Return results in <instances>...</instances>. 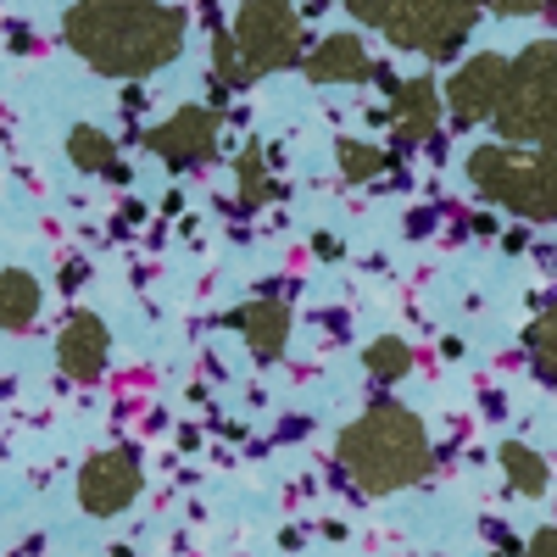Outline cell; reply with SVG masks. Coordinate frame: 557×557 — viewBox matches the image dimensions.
I'll return each mask as SVG.
<instances>
[{"label": "cell", "mask_w": 557, "mask_h": 557, "mask_svg": "<svg viewBox=\"0 0 557 557\" xmlns=\"http://www.w3.org/2000/svg\"><path fill=\"white\" fill-rule=\"evenodd\" d=\"M184 17L168 0H73L62 17L67 51L107 78H146L184 51Z\"/></svg>", "instance_id": "cell-1"}, {"label": "cell", "mask_w": 557, "mask_h": 557, "mask_svg": "<svg viewBox=\"0 0 557 557\" xmlns=\"http://www.w3.org/2000/svg\"><path fill=\"white\" fill-rule=\"evenodd\" d=\"M335 451H341V469L368 496L407 491L430 474V435L418 424V412H407L396 401H374L362 418H351Z\"/></svg>", "instance_id": "cell-2"}, {"label": "cell", "mask_w": 557, "mask_h": 557, "mask_svg": "<svg viewBox=\"0 0 557 557\" xmlns=\"http://www.w3.org/2000/svg\"><path fill=\"white\" fill-rule=\"evenodd\" d=\"M491 123L502 134V146L557 151V39H535L513 57Z\"/></svg>", "instance_id": "cell-3"}, {"label": "cell", "mask_w": 557, "mask_h": 557, "mask_svg": "<svg viewBox=\"0 0 557 557\" xmlns=\"http://www.w3.org/2000/svg\"><path fill=\"white\" fill-rule=\"evenodd\" d=\"M469 184L507 207V212H519L530 223H552L557 218V151H530V146H480L469 151Z\"/></svg>", "instance_id": "cell-4"}, {"label": "cell", "mask_w": 557, "mask_h": 557, "mask_svg": "<svg viewBox=\"0 0 557 557\" xmlns=\"http://www.w3.org/2000/svg\"><path fill=\"white\" fill-rule=\"evenodd\" d=\"M228 39H235V51H240L251 78L285 73V67H296L307 57L301 51V17H296L290 0H240Z\"/></svg>", "instance_id": "cell-5"}, {"label": "cell", "mask_w": 557, "mask_h": 557, "mask_svg": "<svg viewBox=\"0 0 557 557\" xmlns=\"http://www.w3.org/2000/svg\"><path fill=\"white\" fill-rule=\"evenodd\" d=\"M480 7L485 0H418V12L407 23H396L385 39L396 45V51H418L430 62H446V57L462 51V39L474 34Z\"/></svg>", "instance_id": "cell-6"}, {"label": "cell", "mask_w": 557, "mask_h": 557, "mask_svg": "<svg viewBox=\"0 0 557 557\" xmlns=\"http://www.w3.org/2000/svg\"><path fill=\"white\" fill-rule=\"evenodd\" d=\"M146 491V469L128 446H112V451H96L78 469V507L89 519H117L123 507H134V496Z\"/></svg>", "instance_id": "cell-7"}, {"label": "cell", "mask_w": 557, "mask_h": 557, "mask_svg": "<svg viewBox=\"0 0 557 557\" xmlns=\"http://www.w3.org/2000/svg\"><path fill=\"white\" fill-rule=\"evenodd\" d=\"M507 57H496V51H480V57H469L451 78H446V89H441V101H446V112L457 117V123H485V117H496V107H502V89H507Z\"/></svg>", "instance_id": "cell-8"}, {"label": "cell", "mask_w": 557, "mask_h": 557, "mask_svg": "<svg viewBox=\"0 0 557 557\" xmlns=\"http://www.w3.org/2000/svg\"><path fill=\"white\" fill-rule=\"evenodd\" d=\"M218 112L212 107H178L173 117H162L151 134H146V151L162 157L168 168H196V162H212L218 151Z\"/></svg>", "instance_id": "cell-9"}, {"label": "cell", "mask_w": 557, "mask_h": 557, "mask_svg": "<svg viewBox=\"0 0 557 557\" xmlns=\"http://www.w3.org/2000/svg\"><path fill=\"white\" fill-rule=\"evenodd\" d=\"M107 351H112V335H107V323L96 312H73L62 323V335H57V368H62L67 380H78V385L101 380Z\"/></svg>", "instance_id": "cell-10"}, {"label": "cell", "mask_w": 557, "mask_h": 557, "mask_svg": "<svg viewBox=\"0 0 557 557\" xmlns=\"http://www.w3.org/2000/svg\"><path fill=\"white\" fill-rule=\"evenodd\" d=\"M301 73L312 84H368L380 67H374V57H368V45L357 34H330L301 57Z\"/></svg>", "instance_id": "cell-11"}, {"label": "cell", "mask_w": 557, "mask_h": 557, "mask_svg": "<svg viewBox=\"0 0 557 557\" xmlns=\"http://www.w3.org/2000/svg\"><path fill=\"white\" fill-rule=\"evenodd\" d=\"M391 123H396L401 146H424V139L441 128V84L435 78L391 84Z\"/></svg>", "instance_id": "cell-12"}, {"label": "cell", "mask_w": 557, "mask_h": 557, "mask_svg": "<svg viewBox=\"0 0 557 557\" xmlns=\"http://www.w3.org/2000/svg\"><path fill=\"white\" fill-rule=\"evenodd\" d=\"M228 323L246 335V346L262 362H273L278 351H285V341H290V307L285 301H246L240 312H228Z\"/></svg>", "instance_id": "cell-13"}, {"label": "cell", "mask_w": 557, "mask_h": 557, "mask_svg": "<svg viewBox=\"0 0 557 557\" xmlns=\"http://www.w3.org/2000/svg\"><path fill=\"white\" fill-rule=\"evenodd\" d=\"M39 301H45V290L34 273H23V268L0 273V330H28L39 318Z\"/></svg>", "instance_id": "cell-14"}, {"label": "cell", "mask_w": 557, "mask_h": 557, "mask_svg": "<svg viewBox=\"0 0 557 557\" xmlns=\"http://www.w3.org/2000/svg\"><path fill=\"white\" fill-rule=\"evenodd\" d=\"M502 474H507V485H513L519 496H546V485H552L546 457L530 451L524 441H507V446H502Z\"/></svg>", "instance_id": "cell-15"}, {"label": "cell", "mask_w": 557, "mask_h": 557, "mask_svg": "<svg viewBox=\"0 0 557 557\" xmlns=\"http://www.w3.org/2000/svg\"><path fill=\"white\" fill-rule=\"evenodd\" d=\"M67 162L84 168V173H123V168H117L112 134H101L96 123H78V128L67 134Z\"/></svg>", "instance_id": "cell-16"}, {"label": "cell", "mask_w": 557, "mask_h": 557, "mask_svg": "<svg viewBox=\"0 0 557 557\" xmlns=\"http://www.w3.org/2000/svg\"><path fill=\"white\" fill-rule=\"evenodd\" d=\"M362 368H368V374H374L380 385H396L401 374H412V346L396 341V335H380V341H368Z\"/></svg>", "instance_id": "cell-17"}, {"label": "cell", "mask_w": 557, "mask_h": 557, "mask_svg": "<svg viewBox=\"0 0 557 557\" xmlns=\"http://www.w3.org/2000/svg\"><path fill=\"white\" fill-rule=\"evenodd\" d=\"M335 162H341V173H346L351 184H368V178H380V173L391 168V157H385L380 146H362V139H341Z\"/></svg>", "instance_id": "cell-18"}, {"label": "cell", "mask_w": 557, "mask_h": 557, "mask_svg": "<svg viewBox=\"0 0 557 557\" xmlns=\"http://www.w3.org/2000/svg\"><path fill=\"white\" fill-rule=\"evenodd\" d=\"M530 357H535V374L546 385H557V301L530 323Z\"/></svg>", "instance_id": "cell-19"}, {"label": "cell", "mask_w": 557, "mask_h": 557, "mask_svg": "<svg viewBox=\"0 0 557 557\" xmlns=\"http://www.w3.org/2000/svg\"><path fill=\"white\" fill-rule=\"evenodd\" d=\"M346 12H351L357 23H368V28L391 34L396 23H407V17L418 12V0H346Z\"/></svg>", "instance_id": "cell-20"}, {"label": "cell", "mask_w": 557, "mask_h": 557, "mask_svg": "<svg viewBox=\"0 0 557 557\" xmlns=\"http://www.w3.org/2000/svg\"><path fill=\"white\" fill-rule=\"evenodd\" d=\"M235 173H240V201H246V207H262V201L273 196V178H268V157H262V146H246L240 162H235Z\"/></svg>", "instance_id": "cell-21"}, {"label": "cell", "mask_w": 557, "mask_h": 557, "mask_svg": "<svg viewBox=\"0 0 557 557\" xmlns=\"http://www.w3.org/2000/svg\"><path fill=\"white\" fill-rule=\"evenodd\" d=\"M212 73H218V84H228V89H246V84H251V73H246V62H240V51H235V39H228V34L212 39Z\"/></svg>", "instance_id": "cell-22"}, {"label": "cell", "mask_w": 557, "mask_h": 557, "mask_svg": "<svg viewBox=\"0 0 557 557\" xmlns=\"http://www.w3.org/2000/svg\"><path fill=\"white\" fill-rule=\"evenodd\" d=\"M485 7L502 17H552L557 23V0H485Z\"/></svg>", "instance_id": "cell-23"}, {"label": "cell", "mask_w": 557, "mask_h": 557, "mask_svg": "<svg viewBox=\"0 0 557 557\" xmlns=\"http://www.w3.org/2000/svg\"><path fill=\"white\" fill-rule=\"evenodd\" d=\"M524 557H557V530H535V541H530Z\"/></svg>", "instance_id": "cell-24"}]
</instances>
